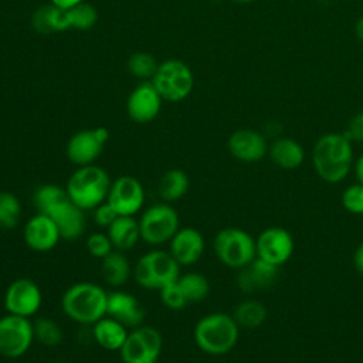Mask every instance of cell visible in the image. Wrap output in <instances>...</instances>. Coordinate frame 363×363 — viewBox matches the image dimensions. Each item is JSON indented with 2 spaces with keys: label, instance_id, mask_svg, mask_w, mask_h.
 Masks as SVG:
<instances>
[{
  "label": "cell",
  "instance_id": "ee69618b",
  "mask_svg": "<svg viewBox=\"0 0 363 363\" xmlns=\"http://www.w3.org/2000/svg\"><path fill=\"white\" fill-rule=\"evenodd\" d=\"M157 363H160V362H157Z\"/></svg>",
  "mask_w": 363,
  "mask_h": 363
},
{
  "label": "cell",
  "instance_id": "836d02e7",
  "mask_svg": "<svg viewBox=\"0 0 363 363\" xmlns=\"http://www.w3.org/2000/svg\"><path fill=\"white\" fill-rule=\"evenodd\" d=\"M340 201L343 208L347 213L362 216L363 214V184L356 182L347 186L342 193Z\"/></svg>",
  "mask_w": 363,
  "mask_h": 363
},
{
  "label": "cell",
  "instance_id": "d590c367",
  "mask_svg": "<svg viewBox=\"0 0 363 363\" xmlns=\"http://www.w3.org/2000/svg\"><path fill=\"white\" fill-rule=\"evenodd\" d=\"M159 295H160L162 303L166 305L169 309L179 311V309H183L187 305V301L184 299L180 288L177 286V282H173L169 286L160 289Z\"/></svg>",
  "mask_w": 363,
  "mask_h": 363
},
{
  "label": "cell",
  "instance_id": "8d00e7d4",
  "mask_svg": "<svg viewBox=\"0 0 363 363\" xmlns=\"http://www.w3.org/2000/svg\"><path fill=\"white\" fill-rule=\"evenodd\" d=\"M92 217L95 224L102 228H108L119 216L108 201H104L92 210Z\"/></svg>",
  "mask_w": 363,
  "mask_h": 363
},
{
  "label": "cell",
  "instance_id": "d6a6232c",
  "mask_svg": "<svg viewBox=\"0 0 363 363\" xmlns=\"http://www.w3.org/2000/svg\"><path fill=\"white\" fill-rule=\"evenodd\" d=\"M157 65L159 64L156 62L153 55L149 52H135L128 60L129 72L136 78H140L145 81H147L149 78H153L157 69Z\"/></svg>",
  "mask_w": 363,
  "mask_h": 363
},
{
  "label": "cell",
  "instance_id": "ac0fdd59",
  "mask_svg": "<svg viewBox=\"0 0 363 363\" xmlns=\"http://www.w3.org/2000/svg\"><path fill=\"white\" fill-rule=\"evenodd\" d=\"M162 101L163 99L152 81H143L128 96V115L138 123L152 122L160 112Z\"/></svg>",
  "mask_w": 363,
  "mask_h": 363
},
{
  "label": "cell",
  "instance_id": "6da1fadb",
  "mask_svg": "<svg viewBox=\"0 0 363 363\" xmlns=\"http://www.w3.org/2000/svg\"><path fill=\"white\" fill-rule=\"evenodd\" d=\"M33 204L37 213L48 216L55 223L62 240L74 241L85 233V211L68 197L65 187L55 183L38 186L33 193Z\"/></svg>",
  "mask_w": 363,
  "mask_h": 363
},
{
  "label": "cell",
  "instance_id": "ba28073f",
  "mask_svg": "<svg viewBox=\"0 0 363 363\" xmlns=\"http://www.w3.org/2000/svg\"><path fill=\"white\" fill-rule=\"evenodd\" d=\"M140 240L153 247L169 242L180 228L179 213L170 203L159 201L149 206L140 216Z\"/></svg>",
  "mask_w": 363,
  "mask_h": 363
},
{
  "label": "cell",
  "instance_id": "52a82bcc",
  "mask_svg": "<svg viewBox=\"0 0 363 363\" xmlns=\"http://www.w3.org/2000/svg\"><path fill=\"white\" fill-rule=\"evenodd\" d=\"M213 250L221 264L241 269L257 258L255 238L240 227H225L213 240Z\"/></svg>",
  "mask_w": 363,
  "mask_h": 363
},
{
  "label": "cell",
  "instance_id": "277c9868",
  "mask_svg": "<svg viewBox=\"0 0 363 363\" xmlns=\"http://www.w3.org/2000/svg\"><path fill=\"white\" fill-rule=\"evenodd\" d=\"M240 337V326L233 315L213 312L200 318L193 329L196 346L211 356H221L231 352Z\"/></svg>",
  "mask_w": 363,
  "mask_h": 363
},
{
  "label": "cell",
  "instance_id": "1f68e13d",
  "mask_svg": "<svg viewBox=\"0 0 363 363\" xmlns=\"http://www.w3.org/2000/svg\"><path fill=\"white\" fill-rule=\"evenodd\" d=\"M67 11H68V20H69L71 28L89 30L96 24V20H98L96 9L86 1H82L71 9H67Z\"/></svg>",
  "mask_w": 363,
  "mask_h": 363
},
{
  "label": "cell",
  "instance_id": "7a4b0ae2",
  "mask_svg": "<svg viewBox=\"0 0 363 363\" xmlns=\"http://www.w3.org/2000/svg\"><path fill=\"white\" fill-rule=\"evenodd\" d=\"M312 166L319 179L336 184L353 169V143L342 132H329L318 138L311 153Z\"/></svg>",
  "mask_w": 363,
  "mask_h": 363
},
{
  "label": "cell",
  "instance_id": "484cf974",
  "mask_svg": "<svg viewBox=\"0 0 363 363\" xmlns=\"http://www.w3.org/2000/svg\"><path fill=\"white\" fill-rule=\"evenodd\" d=\"M132 272L133 268L122 251L113 250L101 259L102 278L105 284L112 288H121L125 285L129 281Z\"/></svg>",
  "mask_w": 363,
  "mask_h": 363
},
{
  "label": "cell",
  "instance_id": "4fadbf2b",
  "mask_svg": "<svg viewBox=\"0 0 363 363\" xmlns=\"http://www.w3.org/2000/svg\"><path fill=\"white\" fill-rule=\"evenodd\" d=\"M108 139L109 130L104 126L79 130L74 133L67 143V157L77 166L94 164L101 156Z\"/></svg>",
  "mask_w": 363,
  "mask_h": 363
},
{
  "label": "cell",
  "instance_id": "ffe728a7",
  "mask_svg": "<svg viewBox=\"0 0 363 363\" xmlns=\"http://www.w3.org/2000/svg\"><path fill=\"white\" fill-rule=\"evenodd\" d=\"M106 315L116 319L128 329L138 328L143 325L145 309L140 305L139 299L126 291L116 289L108 294Z\"/></svg>",
  "mask_w": 363,
  "mask_h": 363
},
{
  "label": "cell",
  "instance_id": "83f0119b",
  "mask_svg": "<svg viewBox=\"0 0 363 363\" xmlns=\"http://www.w3.org/2000/svg\"><path fill=\"white\" fill-rule=\"evenodd\" d=\"M268 311L264 303L255 299H245L241 301L233 312V318L235 319L237 325L244 329H257L264 325L267 320Z\"/></svg>",
  "mask_w": 363,
  "mask_h": 363
},
{
  "label": "cell",
  "instance_id": "60d3db41",
  "mask_svg": "<svg viewBox=\"0 0 363 363\" xmlns=\"http://www.w3.org/2000/svg\"><path fill=\"white\" fill-rule=\"evenodd\" d=\"M50 1H51V4H54V6H57V7H61V9H71V7L79 4V3H82V1H85V0H50Z\"/></svg>",
  "mask_w": 363,
  "mask_h": 363
},
{
  "label": "cell",
  "instance_id": "d6986e66",
  "mask_svg": "<svg viewBox=\"0 0 363 363\" xmlns=\"http://www.w3.org/2000/svg\"><path fill=\"white\" fill-rule=\"evenodd\" d=\"M206 241L194 227H180L169 241V252L182 265L196 264L204 254Z\"/></svg>",
  "mask_w": 363,
  "mask_h": 363
},
{
  "label": "cell",
  "instance_id": "603a6c76",
  "mask_svg": "<svg viewBox=\"0 0 363 363\" xmlns=\"http://www.w3.org/2000/svg\"><path fill=\"white\" fill-rule=\"evenodd\" d=\"M129 329L116 319L105 315L92 325V337L99 347L108 352H119L128 337Z\"/></svg>",
  "mask_w": 363,
  "mask_h": 363
},
{
  "label": "cell",
  "instance_id": "44dd1931",
  "mask_svg": "<svg viewBox=\"0 0 363 363\" xmlns=\"http://www.w3.org/2000/svg\"><path fill=\"white\" fill-rule=\"evenodd\" d=\"M238 271H240L237 275L238 288L245 294H251V292L265 291L271 288L278 278L279 267L257 257L251 264H248L247 267Z\"/></svg>",
  "mask_w": 363,
  "mask_h": 363
},
{
  "label": "cell",
  "instance_id": "ab89813d",
  "mask_svg": "<svg viewBox=\"0 0 363 363\" xmlns=\"http://www.w3.org/2000/svg\"><path fill=\"white\" fill-rule=\"evenodd\" d=\"M353 172H354V176H356L357 183L363 184V153H362V155L354 160Z\"/></svg>",
  "mask_w": 363,
  "mask_h": 363
},
{
  "label": "cell",
  "instance_id": "d4e9b609",
  "mask_svg": "<svg viewBox=\"0 0 363 363\" xmlns=\"http://www.w3.org/2000/svg\"><path fill=\"white\" fill-rule=\"evenodd\" d=\"M106 230L113 250L122 252L132 250L140 240L139 221L133 216H119Z\"/></svg>",
  "mask_w": 363,
  "mask_h": 363
},
{
  "label": "cell",
  "instance_id": "74e56055",
  "mask_svg": "<svg viewBox=\"0 0 363 363\" xmlns=\"http://www.w3.org/2000/svg\"><path fill=\"white\" fill-rule=\"evenodd\" d=\"M343 133L352 143H363V111L356 112L349 119Z\"/></svg>",
  "mask_w": 363,
  "mask_h": 363
},
{
  "label": "cell",
  "instance_id": "4316f807",
  "mask_svg": "<svg viewBox=\"0 0 363 363\" xmlns=\"http://www.w3.org/2000/svg\"><path fill=\"white\" fill-rule=\"evenodd\" d=\"M190 187V179L182 169L167 170L159 180L157 194L162 201L173 204L183 199Z\"/></svg>",
  "mask_w": 363,
  "mask_h": 363
},
{
  "label": "cell",
  "instance_id": "7c38bea8",
  "mask_svg": "<svg viewBox=\"0 0 363 363\" xmlns=\"http://www.w3.org/2000/svg\"><path fill=\"white\" fill-rule=\"evenodd\" d=\"M4 308L7 313L23 318L34 316L43 305V292L30 278H17L4 291Z\"/></svg>",
  "mask_w": 363,
  "mask_h": 363
},
{
  "label": "cell",
  "instance_id": "5bb4252c",
  "mask_svg": "<svg viewBox=\"0 0 363 363\" xmlns=\"http://www.w3.org/2000/svg\"><path fill=\"white\" fill-rule=\"evenodd\" d=\"M257 257L277 267L289 261L295 250L292 234L284 227H268L255 238Z\"/></svg>",
  "mask_w": 363,
  "mask_h": 363
},
{
  "label": "cell",
  "instance_id": "9c48e42d",
  "mask_svg": "<svg viewBox=\"0 0 363 363\" xmlns=\"http://www.w3.org/2000/svg\"><path fill=\"white\" fill-rule=\"evenodd\" d=\"M163 101L180 102L186 99L194 85L190 67L180 60H166L157 65L150 79Z\"/></svg>",
  "mask_w": 363,
  "mask_h": 363
},
{
  "label": "cell",
  "instance_id": "7402d4cb",
  "mask_svg": "<svg viewBox=\"0 0 363 363\" xmlns=\"http://www.w3.org/2000/svg\"><path fill=\"white\" fill-rule=\"evenodd\" d=\"M268 156L275 166L284 170H295L305 160L302 145L288 136H278L268 146Z\"/></svg>",
  "mask_w": 363,
  "mask_h": 363
},
{
  "label": "cell",
  "instance_id": "9a60e30c",
  "mask_svg": "<svg viewBox=\"0 0 363 363\" xmlns=\"http://www.w3.org/2000/svg\"><path fill=\"white\" fill-rule=\"evenodd\" d=\"M106 201L118 216H135L145 204L143 184L133 176H119L112 182Z\"/></svg>",
  "mask_w": 363,
  "mask_h": 363
},
{
  "label": "cell",
  "instance_id": "8992f818",
  "mask_svg": "<svg viewBox=\"0 0 363 363\" xmlns=\"http://www.w3.org/2000/svg\"><path fill=\"white\" fill-rule=\"evenodd\" d=\"M132 275L139 286L160 291L179 279L180 265L169 250L155 248L136 261Z\"/></svg>",
  "mask_w": 363,
  "mask_h": 363
},
{
  "label": "cell",
  "instance_id": "7bdbcfd3",
  "mask_svg": "<svg viewBox=\"0 0 363 363\" xmlns=\"http://www.w3.org/2000/svg\"><path fill=\"white\" fill-rule=\"evenodd\" d=\"M234 3H238V4H250V3H252V1H255V0H233Z\"/></svg>",
  "mask_w": 363,
  "mask_h": 363
},
{
  "label": "cell",
  "instance_id": "30bf717a",
  "mask_svg": "<svg viewBox=\"0 0 363 363\" xmlns=\"http://www.w3.org/2000/svg\"><path fill=\"white\" fill-rule=\"evenodd\" d=\"M162 349V333L153 326L140 325L129 330L119 356L123 363H157Z\"/></svg>",
  "mask_w": 363,
  "mask_h": 363
},
{
  "label": "cell",
  "instance_id": "cb8c5ba5",
  "mask_svg": "<svg viewBox=\"0 0 363 363\" xmlns=\"http://www.w3.org/2000/svg\"><path fill=\"white\" fill-rule=\"evenodd\" d=\"M31 26L38 34L44 35L71 28L67 9H61L54 4H47L37 9L31 17Z\"/></svg>",
  "mask_w": 363,
  "mask_h": 363
},
{
  "label": "cell",
  "instance_id": "b9f144b4",
  "mask_svg": "<svg viewBox=\"0 0 363 363\" xmlns=\"http://www.w3.org/2000/svg\"><path fill=\"white\" fill-rule=\"evenodd\" d=\"M354 34H356L357 40L363 44V16L359 17L354 24Z\"/></svg>",
  "mask_w": 363,
  "mask_h": 363
},
{
  "label": "cell",
  "instance_id": "e0dca14e",
  "mask_svg": "<svg viewBox=\"0 0 363 363\" xmlns=\"http://www.w3.org/2000/svg\"><path fill=\"white\" fill-rule=\"evenodd\" d=\"M24 244L35 252H47L57 247L61 234L55 223L43 213H35L30 217L23 228Z\"/></svg>",
  "mask_w": 363,
  "mask_h": 363
},
{
  "label": "cell",
  "instance_id": "5b68a950",
  "mask_svg": "<svg viewBox=\"0 0 363 363\" xmlns=\"http://www.w3.org/2000/svg\"><path fill=\"white\" fill-rule=\"evenodd\" d=\"M112 180L105 169L96 164L78 166L68 177L65 190L68 197L84 211H92L106 201Z\"/></svg>",
  "mask_w": 363,
  "mask_h": 363
},
{
  "label": "cell",
  "instance_id": "f1b7e54d",
  "mask_svg": "<svg viewBox=\"0 0 363 363\" xmlns=\"http://www.w3.org/2000/svg\"><path fill=\"white\" fill-rule=\"evenodd\" d=\"M187 303H197L204 301L210 294V282L206 275L200 272L180 274L176 281Z\"/></svg>",
  "mask_w": 363,
  "mask_h": 363
},
{
  "label": "cell",
  "instance_id": "4dcf8cb0",
  "mask_svg": "<svg viewBox=\"0 0 363 363\" xmlns=\"http://www.w3.org/2000/svg\"><path fill=\"white\" fill-rule=\"evenodd\" d=\"M21 218V203L11 191H0V228L13 230Z\"/></svg>",
  "mask_w": 363,
  "mask_h": 363
},
{
  "label": "cell",
  "instance_id": "e575fe53",
  "mask_svg": "<svg viewBox=\"0 0 363 363\" xmlns=\"http://www.w3.org/2000/svg\"><path fill=\"white\" fill-rule=\"evenodd\" d=\"M86 251L94 258L102 259L105 258L111 251H113V245L108 237L106 233H92L88 235L85 242Z\"/></svg>",
  "mask_w": 363,
  "mask_h": 363
},
{
  "label": "cell",
  "instance_id": "f35d334b",
  "mask_svg": "<svg viewBox=\"0 0 363 363\" xmlns=\"http://www.w3.org/2000/svg\"><path fill=\"white\" fill-rule=\"evenodd\" d=\"M353 265L356 268V271L363 275V241L356 247L354 252H353Z\"/></svg>",
  "mask_w": 363,
  "mask_h": 363
},
{
  "label": "cell",
  "instance_id": "3957f363",
  "mask_svg": "<svg viewBox=\"0 0 363 363\" xmlns=\"http://www.w3.org/2000/svg\"><path fill=\"white\" fill-rule=\"evenodd\" d=\"M108 291L95 282H75L61 296L65 316L79 325H94L106 315Z\"/></svg>",
  "mask_w": 363,
  "mask_h": 363
},
{
  "label": "cell",
  "instance_id": "8fae6325",
  "mask_svg": "<svg viewBox=\"0 0 363 363\" xmlns=\"http://www.w3.org/2000/svg\"><path fill=\"white\" fill-rule=\"evenodd\" d=\"M34 328L30 318L6 313L0 318V354L14 360L23 357L34 343Z\"/></svg>",
  "mask_w": 363,
  "mask_h": 363
},
{
  "label": "cell",
  "instance_id": "2e32d148",
  "mask_svg": "<svg viewBox=\"0 0 363 363\" xmlns=\"http://www.w3.org/2000/svg\"><path fill=\"white\" fill-rule=\"evenodd\" d=\"M267 136L255 129H237L234 130L228 140L227 149L230 155L244 163H255L268 155Z\"/></svg>",
  "mask_w": 363,
  "mask_h": 363
},
{
  "label": "cell",
  "instance_id": "f546056e",
  "mask_svg": "<svg viewBox=\"0 0 363 363\" xmlns=\"http://www.w3.org/2000/svg\"><path fill=\"white\" fill-rule=\"evenodd\" d=\"M34 339L45 347H57L64 340V330L60 323L48 316L37 318L33 322Z\"/></svg>",
  "mask_w": 363,
  "mask_h": 363
}]
</instances>
